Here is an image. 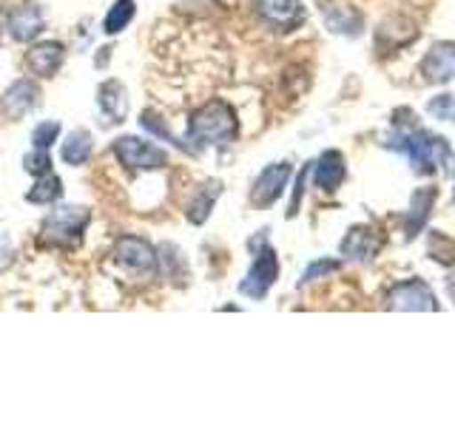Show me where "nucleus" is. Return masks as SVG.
Listing matches in <instances>:
<instances>
[{"instance_id":"nucleus-28","label":"nucleus","mask_w":455,"mask_h":426,"mask_svg":"<svg viewBox=\"0 0 455 426\" xmlns=\"http://www.w3.org/2000/svg\"><path fill=\"white\" fill-rule=\"evenodd\" d=\"M450 296H452V298H455V276H452V279H450Z\"/></svg>"},{"instance_id":"nucleus-6","label":"nucleus","mask_w":455,"mask_h":426,"mask_svg":"<svg viewBox=\"0 0 455 426\" xmlns=\"http://www.w3.org/2000/svg\"><path fill=\"white\" fill-rule=\"evenodd\" d=\"M279 279V259L270 245H262V250L256 253V259L248 270V276L242 279L239 284V293L253 298V302H259V298H265L270 293V288L276 284Z\"/></svg>"},{"instance_id":"nucleus-18","label":"nucleus","mask_w":455,"mask_h":426,"mask_svg":"<svg viewBox=\"0 0 455 426\" xmlns=\"http://www.w3.org/2000/svg\"><path fill=\"white\" fill-rule=\"evenodd\" d=\"M324 20L331 26V32L336 35H359L362 32V14L355 9H345V6H322Z\"/></svg>"},{"instance_id":"nucleus-3","label":"nucleus","mask_w":455,"mask_h":426,"mask_svg":"<svg viewBox=\"0 0 455 426\" xmlns=\"http://www.w3.org/2000/svg\"><path fill=\"white\" fill-rule=\"evenodd\" d=\"M89 219H92V213H89V208H83V205H77V208L75 205L54 208L49 217L43 219V227H40L43 241H46V245H54V248H68V250L77 248Z\"/></svg>"},{"instance_id":"nucleus-17","label":"nucleus","mask_w":455,"mask_h":426,"mask_svg":"<svg viewBox=\"0 0 455 426\" xmlns=\"http://www.w3.org/2000/svg\"><path fill=\"white\" fill-rule=\"evenodd\" d=\"M433 202H435V191L433 188H421L412 193L410 199V210L404 213V227H407V239H416L419 231L424 227L427 217H430L433 210Z\"/></svg>"},{"instance_id":"nucleus-21","label":"nucleus","mask_w":455,"mask_h":426,"mask_svg":"<svg viewBox=\"0 0 455 426\" xmlns=\"http://www.w3.org/2000/svg\"><path fill=\"white\" fill-rule=\"evenodd\" d=\"M220 191H222V185H220V182H213V185H211V191L196 193V196H194V202L188 205V210H185V217H188V222L203 225V222L211 217V208H213V202H217Z\"/></svg>"},{"instance_id":"nucleus-25","label":"nucleus","mask_w":455,"mask_h":426,"mask_svg":"<svg viewBox=\"0 0 455 426\" xmlns=\"http://www.w3.org/2000/svg\"><path fill=\"white\" fill-rule=\"evenodd\" d=\"M60 137V122H40L32 131V146L35 148H52V142H57Z\"/></svg>"},{"instance_id":"nucleus-20","label":"nucleus","mask_w":455,"mask_h":426,"mask_svg":"<svg viewBox=\"0 0 455 426\" xmlns=\"http://www.w3.org/2000/svg\"><path fill=\"white\" fill-rule=\"evenodd\" d=\"M60 196H63V182H60V177H54V174L37 177V185L26 193V199L32 205H52Z\"/></svg>"},{"instance_id":"nucleus-7","label":"nucleus","mask_w":455,"mask_h":426,"mask_svg":"<svg viewBox=\"0 0 455 426\" xmlns=\"http://www.w3.org/2000/svg\"><path fill=\"white\" fill-rule=\"evenodd\" d=\"M253 12L276 32H293L307 18L302 0H253Z\"/></svg>"},{"instance_id":"nucleus-1","label":"nucleus","mask_w":455,"mask_h":426,"mask_svg":"<svg viewBox=\"0 0 455 426\" xmlns=\"http://www.w3.org/2000/svg\"><path fill=\"white\" fill-rule=\"evenodd\" d=\"M239 134L236 111L225 99H211L194 111L188 122V142L194 146H228Z\"/></svg>"},{"instance_id":"nucleus-11","label":"nucleus","mask_w":455,"mask_h":426,"mask_svg":"<svg viewBox=\"0 0 455 426\" xmlns=\"http://www.w3.org/2000/svg\"><path fill=\"white\" fill-rule=\"evenodd\" d=\"M421 77L427 83L455 80V43H435L421 60Z\"/></svg>"},{"instance_id":"nucleus-15","label":"nucleus","mask_w":455,"mask_h":426,"mask_svg":"<svg viewBox=\"0 0 455 426\" xmlns=\"http://www.w3.org/2000/svg\"><path fill=\"white\" fill-rule=\"evenodd\" d=\"M97 106L106 122H123L128 117V91L120 80H106L97 89Z\"/></svg>"},{"instance_id":"nucleus-19","label":"nucleus","mask_w":455,"mask_h":426,"mask_svg":"<svg viewBox=\"0 0 455 426\" xmlns=\"http://www.w3.org/2000/svg\"><path fill=\"white\" fill-rule=\"evenodd\" d=\"M63 160L68 165H85L92 160V134L89 131H71L63 142Z\"/></svg>"},{"instance_id":"nucleus-16","label":"nucleus","mask_w":455,"mask_h":426,"mask_svg":"<svg viewBox=\"0 0 455 426\" xmlns=\"http://www.w3.org/2000/svg\"><path fill=\"white\" fill-rule=\"evenodd\" d=\"M347 177V168H345V156L339 151H324L319 156L316 168H313V182H316V188L322 191H336L341 182Z\"/></svg>"},{"instance_id":"nucleus-5","label":"nucleus","mask_w":455,"mask_h":426,"mask_svg":"<svg viewBox=\"0 0 455 426\" xmlns=\"http://www.w3.org/2000/svg\"><path fill=\"white\" fill-rule=\"evenodd\" d=\"M114 156L132 170H160L168 165V154L156 148L154 142H146L140 137H120L114 139Z\"/></svg>"},{"instance_id":"nucleus-10","label":"nucleus","mask_w":455,"mask_h":426,"mask_svg":"<svg viewBox=\"0 0 455 426\" xmlns=\"http://www.w3.org/2000/svg\"><path fill=\"white\" fill-rule=\"evenodd\" d=\"M63 60H66V51H63V46L57 40L35 43V46L26 51V66H28V71H32V75H37V77H43V80L54 77L57 71H60Z\"/></svg>"},{"instance_id":"nucleus-2","label":"nucleus","mask_w":455,"mask_h":426,"mask_svg":"<svg viewBox=\"0 0 455 426\" xmlns=\"http://www.w3.org/2000/svg\"><path fill=\"white\" fill-rule=\"evenodd\" d=\"M390 148L407 156V162L421 170V174H433V170L444 168L450 162V146L447 139H441L430 131L412 128V131H402L395 137V142H387Z\"/></svg>"},{"instance_id":"nucleus-27","label":"nucleus","mask_w":455,"mask_h":426,"mask_svg":"<svg viewBox=\"0 0 455 426\" xmlns=\"http://www.w3.org/2000/svg\"><path fill=\"white\" fill-rule=\"evenodd\" d=\"M307 177H310V165L299 174V179H296V193H293V205H291V210H288V217H296V210H299V202H302V196H305V185H307Z\"/></svg>"},{"instance_id":"nucleus-8","label":"nucleus","mask_w":455,"mask_h":426,"mask_svg":"<svg viewBox=\"0 0 455 426\" xmlns=\"http://www.w3.org/2000/svg\"><path fill=\"white\" fill-rule=\"evenodd\" d=\"M291 174H293L291 162H274V165H267L262 174L256 177L253 188H251V205L253 208H270V205H274L276 199L284 193V188H288Z\"/></svg>"},{"instance_id":"nucleus-22","label":"nucleus","mask_w":455,"mask_h":426,"mask_svg":"<svg viewBox=\"0 0 455 426\" xmlns=\"http://www.w3.org/2000/svg\"><path fill=\"white\" fill-rule=\"evenodd\" d=\"M134 0H117L108 14H106V20H103V28H106V35H120L123 28L134 20Z\"/></svg>"},{"instance_id":"nucleus-13","label":"nucleus","mask_w":455,"mask_h":426,"mask_svg":"<svg viewBox=\"0 0 455 426\" xmlns=\"http://www.w3.org/2000/svg\"><path fill=\"white\" fill-rule=\"evenodd\" d=\"M43 28H46V18H43V12L35 4H23L9 12V35L18 43L40 37Z\"/></svg>"},{"instance_id":"nucleus-14","label":"nucleus","mask_w":455,"mask_h":426,"mask_svg":"<svg viewBox=\"0 0 455 426\" xmlns=\"http://www.w3.org/2000/svg\"><path fill=\"white\" fill-rule=\"evenodd\" d=\"M40 103V89L32 80H14L4 94V111L9 120H20Z\"/></svg>"},{"instance_id":"nucleus-12","label":"nucleus","mask_w":455,"mask_h":426,"mask_svg":"<svg viewBox=\"0 0 455 426\" xmlns=\"http://www.w3.org/2000/svg\"><path fill=\"white\" fill-rule=\"evenodd\" d=\"M381 250V233L373 227H353V231L341 241V256L350 262H370L376 259Z\"/></svg>"},{"instance_id":"nucleus-4","label":"nucleus","mask_w":455,"mask_h":426,"mask_svg":"<svg viewBox=\"0 0 455 426\" xmlns=\"http://www.w3.org/2000/svg\"><path fill=\"white\" fill-rule=\"evenodd\" d=\"M114 262H117L132 279H154L156 276V253L148 241L137 236H123L114 245Z\"/></svg>"},{"instance_id":"nucleus-9","label":"nucleus","mask_w":455,"mask_h":426,"mask_svg":"<svg viewBox=\"0 0 455 426\" xmlns=\"http://www.w3.org/2000/svg\"><path fill=\"white\" fill-rule=\"evenodd\" d=\"M384 307L387 310H427L433 312L438 310V302L433 290L427 288V284L421 279H410L404 284H395V288L387 293V298H384Z\"/></svg>"},{"instance_id":"nucleus-23","label":"nucleus","mask_w":455,"mask_h":426,"mask_svg":"<svg viewBox=\"0 0 455 426\" xmlns=\"http://www.w3.org/2000/svg\"><path fill=\"white\" fill-rule=\"evenodd\" d=\"M427 253L433 256L441 264H455V241L447 239L444 233H430V245H427Z\"/></svg>"},{"instance_id":"nucleus-26","label":"nucleus","mask_w":455,"mask_h":426,"mask_svg":"<svg viewBox=\"0 0 455 426\" xmlns=\"http://www.w3.org/2000/svg\"><path fill=\"white\" fill-rule=\"evenodd\" d=\"M339 270V262H333V259H319V262H313V264H307V270L302 273V288L305 284H310V281H319L322 276H333Z\"/></svg>"},{"instance_id":"nucleus-24","label":"nucleus","mask_w":455,"mask_h":426,"mask_svg":"<svg viewBox=\"0 0 455 426\" xmlns=\"http://www.w3.org/2000/svg\"><path fill=\"white\" fill-rule=\"evenodd\" d=\"M23 168L28 170V174H35V177L52 174V154H49L46 148H35V151L23 160Z\"/></svg>"}]
</instances>
